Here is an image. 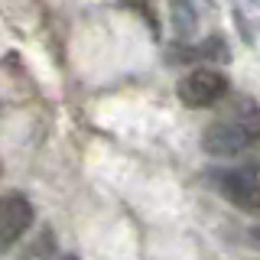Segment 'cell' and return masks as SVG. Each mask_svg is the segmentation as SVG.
Segmentation results:
<instances>
[{"mask_svg":"<svg viewBox=\"0 0 260 260\" xmlns=\"http://www.w3.org/2000/svg\"><path fill=\"white\" fill-rule=\"evenodd\" d=\"M260 134V120H257V104L250 98H244L238 108H231V114L218 117L211 127H205L202 134V150L208 156H218V159H231V156H241L247 146H254Z\"/></svg>","mask_w":260,"mask_h":260,"instance_id":"1","label":"cell"},{"mask_svg":"<svg viewBox=\"0 0 260 260\" xmlns=\"http://www.w3.org/2000/svg\"><path fill=\"white\" fill-rule=\"evenodd\" d=\"M228 88H231V81L221 69H215V65H199V69H192L189 75L179 81L176 94L182 104H189V108H211V104H218L221 98L228 94Z\"/></svg>","mask_w":260,"mask_h":260,"instance_id":"2","label":"cell"},{"mask_svg":"<svg viewBox=\"0 0 260 260\" xmlns=\"http://www.w3.org/2000/svg\"><path fill=\"white\" fill-rule=\"evenodd\" d=\"M218 189L231 205H238L241 211H257L260 205V173L257 162H241L234 169H224L218 176Z\"/></svg>","mask_w":260,"mask_h":260,"instance_id":"3","label":"cell"},{"mask_svg":"<svg viewBox=\"0 0 260 260\" xmlns=\"http://www.w3.org/2000/svg\"><path fill=\"white\" fill-rule=\"evenodd\" d=\"M32 218H36V208L23 192L0 195V250H10L32 228Z\"/></svg>","mask_w":260,"mask_h":260,"instance_id":"4","label":"cell"},{"mask_svg":"<svg viewBox=\"0 0 260 260\" xmlns=\"http://www.w3.org/2000/svg\"><path fill=\"white\" fill-rule=\"evenodd\" d=\"M169 20L179 39H189L199 29V13H195L192 0H169Z\"/></svg>","mask_w":260,"mask_h":260,"instance_id":"5","label":"cell"},{"mask_svg":"<svg viewBox=\"0 0 260 260\" xmlns=\"http://www.w3.org/2000/svg\"><path fill=\"white\" fill-rule=\"evenodd\" d=\"M130 4H146V0H130Z\"/></svg>","mask_w":260,"mask_h":260,"instance_id":"6","label":"cell"},{"mask_svg":"<svg viewBox=\"0 0 260 260\" xmlns=\"http://www.w3.org/2000/svg\"><path fill=\"white\" fill-rule=\"evenodd\" d=\"M65 260H78V257H65Z\"/></svg>","mask_w":260,"mask_h":260,"instance_id":"7","label":"cell"},{"mask_svg":"<svg viewBox=\"0 0 260 260\" xmlns=\"http://www.w3.org/2000/svg\"><path fill=\"white\" fill-rule=\"evenodd\" d=\"M0 173H4V166H0Z\"/></svg>","mask_w":260,"mask_h":260,"instance_id":"8","label":"cell"}]
</instances>
